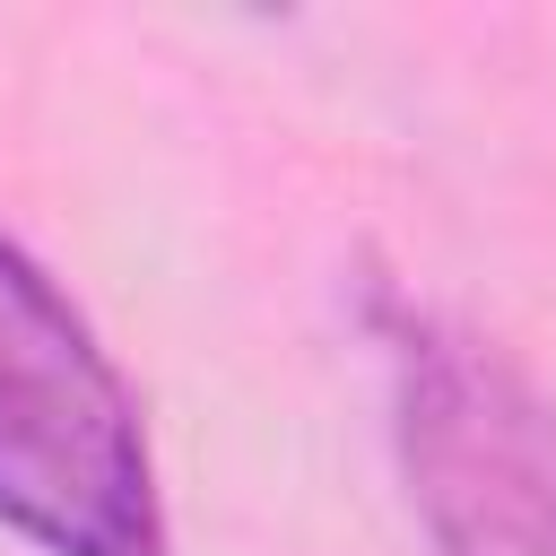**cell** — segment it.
Listing matches in <instances>:
<instances>
[{
	"instance_id": "6da1fadb",
	"label": "cell",
	"mask_w": 556,
	"mask_h": 556,
	"mask_svg": "<svg viewBox=\"0 0 556 556\" xmlns=\"http://www.w3.org/2000/svg\"><path fill=\"white\" fill-rule=\"evenodd\" d=\"M0 530L43 556H165L156 452L130 382L61 278L0 235Z\"/></svg>"
},
{
	"instance_id": "7a4b0ae2",
	"label": "cell",
	"mask_w": 556,
	"mask_h": 556,
	"mask_svg": "<svg viewBox=\"0 0 556 556\" xmlns=\"http://www.w3.org/2000/svg\"><path fill=\"white\" fill-rule=\"evenodd\" d=\"M391 443L426 556H556V408L478 330L382 304Z\"/></svg>"
}]
</instances>
